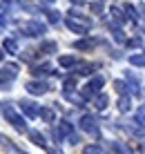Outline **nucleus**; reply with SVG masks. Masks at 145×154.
<instances>
[{"mask_svg": "<svg viewBox=\"0 0 145 154\" xmlns=\"http://www.w3.org/2000/svg\"><path fill=\"white\" fill-rule=\"evenodd\" d=\"M67 27L72 29V31H76V34H87V29H89V20H83V23H80L78 16H72V14H69V18H67Z\"/></svg>", "mask_w": 145, "mask_h": 154, "instance_id": "2", "label": "nucleus"}, {"mask_svg": "<svg viewBox=\"0 0 145 154\" xmlns=\"http://www.w3.org/2000/svg\"><path fill=\"white\" fill-rule=\"evenodd\" d=\"M25 87H27V92L34 94V96H40V94H47V92H49V85H47L45 81H29Z\"/></svg>", "mask_w": 145, "mask_h": 154, "instance_id": "4", "label": "nucleus"}, {"mask_svg": "<svg viewBox=\"0 0 145 154\" xmlns=\"http://www.w3.org/2000/svg\"><path fill=\"white\" fill-rule=\"evenodd\" d=\"M119 109H121V112H127V109H130V98H127V96H123L119 100Z\"/></svg>", "mask_w": 145, "mask_h": 154, "instance_id": "21", "label": "nucleus"}, {"mask_svg": "<svg viewBox=\"0 0 145 154\" xmlns=\"http://www.w3.org/2000/svg\"><path fill=\"white\" fill-rule=\"evenodd\" d=\"M74 5H85V0H72Z\"/></svg>", "mask_w": 145, "mask_h": 154, "instance_id": "29", "label": "nucleus"}, {"mask_svg": "<svg viewBox=\"0 0 145 154\" xmlns=\"http://www.w3.org/2000/svg\"><path fill=\"white\" fill-rule=\"evenodd\" d=\"M31 74L34 76H47V74H51V65H36V67H31Z\"/></svg>", "mask_w": 145, "mask_h": 154, "instance_id": "13", "label": "nucleus"}, {"mask_svg": "<svg viewBox=\"0 0 145 154\" xmlns=\"http://www.w3.org/2000/svg\"><path fill=\"white\" fill-rule=\"evenodd\" d=\"M40 116H42V121H47V123H54V119H56L54 109H49V107H42L40 109Z\"/></svg>", "mask_w": 145, "mask_h": 154, "instance_id": "16", "label": "nucleus"}, {"mask_svg": "<svg viewBox=\"0 0 145 154\" xmlns=\"http://www.w3.org/2000/svg\"><path fill=\"white\" fill-rule=\"evenodd\" d=\"M5 51H7V54H18V42L14 38H7L5 40Z\"/></svg>", "mask_w": 145, "mask_h": 154, "instance_id": "15", "label": "nucleus"}, {"mask_svg": "<svg viewBox=\"0 0 145 154\" xmlns=\"http://www.w3.org/2000/svg\"><path fill=\"white\" fill-rule=\"evenodd\" d=\"M112 14H114V18L119 20V23H123V20H125V18H123V14H121V9H116V7H114V9H112Z\"/></svg>", "mask_w": 145, "mask_h": 154, "instance_id": "26", "label": "nucleus"}, {"mask_svg": "<svg viewBox=\"0 0 145 154\" xmlns=\"http://www.w3.org/2000/svg\"><path fill=\"white\" fill-rule=\"evenodd\" d=\"M130 63H132L134 67H145V54H134L130 58Z\"/></svg>", "mask_w": 145, "mask_h": 154, "instance_id": "18", "label": "nucleus"}, {"mask_svg": "<svg viewBox=\"0 0 145 154\" xmlns=\"http://www.w3.org/2000/svg\"><path fill=\"white\" fill-rule=\"evenodd\" d=\"M80 130L87 132V134H98V125H96V121L92 116H83L80 119Z\"/></svg>", "mask_w": 145, "mask_h": 154, "instance_id": "7", "label": "nucleus"}, {"mask_svg": "<svg viewBox=\"0 0 145 154\" xmlns=\"http://www.w3.org/2000/svg\"><path fill=\"white\" fill-rule=\"evenodd\" d=\"M83 154H100V150H98L96 145H87V147L83 150Z\"/></svg>", "mask_w": 145, "mask_h": 154, "instance_id": "24", "label": "nucleus"}, {"mask_svg": "<svg viewBox=\"0 0 145 154\" xmlns=\"http://www.w3.org/2000/svg\"><path fill=\"white\" fill-rule=\"evenodd\" d=\"M94 63H78L76 65V74H80V76H87V74H92L94 72Z\"/></svg>", "mask_w": 145, "mask_h": 154, "instance_id": "10", "label": "nucleus"}, {"mask_svg": "<svg viewBox=\"0 0 145 154\" xmlns=\"http://www.w3.org/2000/svg\"><path fill=\"white\" fill-rule=\"evenodd\" d=\"M125 11H127V18H130V20H136V18H138V16H136L138 11L132 7V5H125Z\"/></svg>", "mask_w": 145, "mask_h": 154, "instance_id": "22", "label": "nucleus"}, {"mask_svg": "<svg viewBox=\"0 0 145 154\" xmlns=\"http://www.w3.org/2000/svg\"><path fill=\"white\" fill-rule=\"evenodd\" d=\"M103 83H105V78H103V76H96V78H92V81H89V85L83 89V96H85V98L94 96V94L98 92L100 87H103Z\"/></svg>", "mask_w": 145, "mask_h": 154, "instance_id": "5", "label": "nucleus"}, {"mask_svg": "<svg viewBox=\"0 0 145 154\" xmlns=\"http://www.w3.org/2000/svg\"><path fill=\"white\" fill-rule=\"evenodd\" d=\"M20 31H23L25 36H31V38H34V36L45 34V25H42V23H34V20H31V23L20 25Z\"/></svg>", "mask_w": 145, "mask_h": 154, "instance_id": "3", "label": "nucleus"}, {"mask_svg": "<svg viewBox=\"0 0 145 154\" xmlns=\"http://www.w3.org/2000/svg\"><path fill=\"white\" fill-rule=\"evenodd\" d=\"M56 49H58V45H56V42H51V40H47V42H42V45H40V51H45V54H54Z\"/></svg>", "mask_w": 145, "mask_h": 154, "instance_id": "17", "label": "nucleus"}, {"mask_svg": "<svg viewBox=\"0 0 145 154\" xmlns=\"http://www.w3.org/2000/svg\"><path fill=\"white\" fill-rule=\"evenodd\" d=\"M74 47H76V49H94V47H96V40H94V38H83V40H76V42H74Z\"/></svg>", "mask_w": 145, "mask_h": 154, "instance_id": "11", "label": "nucleus"}, {"mask_svg": "<svg viewBox=\"0 0 145 154\" xmlns=\"http://www.w3.org/2000/svg\"><path fill=\"white\" fill-rule=\"evenodd\" d=\"M63 85H65V92H72V89H74V85H76V78H65V83H63Z\"/></svg>", "mask_w": 145, "mask_h": 154, "instance_id": "23", "label": "nucleus"}, {"mask_svg": "<svg viewBox=\"0 0 145 154\" xmlns=\"http://www.w3.org/2000/svg\"><path fill=\"white\" fill-rule=\"evenodd\" d=\"M47 16H49V23H58V14L56 11H49Z\"/></svg>", "mask_w": 145, "mask_h": 154, "instance_id": "27", "label": "nucleus"}, {"mask_svg": "<svg viewBox=\"0 0 145 154\" xmlns=\"http://www.w3.org/2000/svg\"><path fill=\"white\" fill-rule=\"evenodd\" d=\"M136 121H138V123H141V125L145 127V116H143V114H138V116H136Z\"/></svg>", "mask_w": 145, "mask_h": 154, "instance_id": "28", "label": "nucleus"}, {"mask_svg": "<svg viewBox=\"0 0 145 154\" xmlns=\"http://www.w3.org/2000/svg\"><path fill=\"white\" fill-rule=\"evenodd\" d=\"M58 65H60V67H76L78 58L76 56H60V58H58Z\"/></svg>", "mask_w": 145, "mask_h": 154, "instance_id": "12", "label": "nucleus"}, {"mask_svg": "<svg viewBox=\"0 0 145 154\" xmlns=\"http://www.w3.org/2000/svg\"><path fill=\"white\" fill-rule=\"evenodd\" d=\"M0 147H2V150L7 152V154H27V152H23V150H20V147H16L14 143L9 141L7 136H5V134H0Z\"/></svg>", "mask_w": 145, "mask_h": 154, "instance_id": "8", "label": "nucleus"}, {"mask_svg": "<svg viewBox=\"0 0 145 154\" xmlns=\"http://www.w3.org/2000/svg\"><path fill=\"white\" fill-rule=\"evenodd\" d=\"M114 87H116V92H119V94H123V96L127 94V85H125V81H116Z\"/></svg>", "mask_w": 145, "mask_h": 154, "instance_id": "20", "label": "nucleus"}, {"mask_svg": "<svg viewBox=\"0 0 145 154\" xmlns=\"http://www.w3.org/2000/svg\"><path fill=\"white\" fill-rule=\"evenodd\" d=\"M29 139H31V143H36V145H40V147H45L47 143H45V136L40 134V132H36V130H31L29 132Z\"/></svg>", "mask_w": 145, "mask_h": 154, "instance_id": "14", "label": "nucleus"}, {"mask_svg": "<svg viewBox=\"0 0 145 154\" xmlns=\"http://www.w3.org/2000/svg\"><path fill=\"white\" fill-rule=\"evenodd\" d=\"M94 107H96V109H105V107H107V96H103V94H100V96H96Z\"/></svg>", "mask_w": 145, "mask_h": 154, "instance_id": "19", "label": "nucleus"}, {"mask_svg": "<svg viewBox=\"0 0 145 154\" xmlns=\"http://www.w3.org/2000/svg\"><path fill=\"white\" fill-rule=\"evenodd\" d=\"M2 112H5V119H7L9 121V123H11L14 127H16V130H18V132H25V119H23V116H20L18 112H16V109L14 107H9V105H5V109H2Z\"/></svg>", "mask_w": 145, "mask_h": 154, "instance_id": "1", "label": "nucleus"}, {"mask_svg": "<svg viewBox=\"0 0 145 154\" xmlns=\"http://www.w3.org/2000/svg\"><path fill=\"white\" fill-rule=\"evenodd\" d=\"M20 109H23L29 119H36V116L40 114V109L36 107V103H31V100H20Z\"/></svg>", "mask_w": 145, "mask_h": 154, "instance_id": "9", "label": "nucleus"}, {"mask_svg": "<svg viewBox=\"0 0 145 154\" xmlns=\"http://www.w3.org/2000/svg\"><path fill=\"white\" fill-rule=\"evenodd\" d=\"M18 76V65H7L0 69V83H9Z\"/></svg>", "mask_w": 145, "mask_h": 154, "instance_id": "6", "label": "nucleus"}, {"mask_svg": "<svg viewBox=\"0 0 145 154\" xmlns=\"http://www.w3.org/2000/svg\"><path fill=\"white\" fill-rule=\"evenodd\" d=\"M112 31H114V38H116V40H119V42H123V40H125V38H123V31H121V29H116V27H112Z\"/></svg>", "mask_w": 145, "mask_h": 154, "instance_id": "25", "label": "nucleus"}, {"mask_svg": "<svg viewBox=\"0 0 145 154\" xmlns=\"http://www.w3.org/2000/svg\"><path fill=\"white\" fill-rule=\"evenodd\" d=\"M141 152H143V154H145V145H143V147H141Z\"/></svg>", "mask_w": 145, "mask_h": 154, "instance_id": "30", "label": "nucleus"}]
</instances>
